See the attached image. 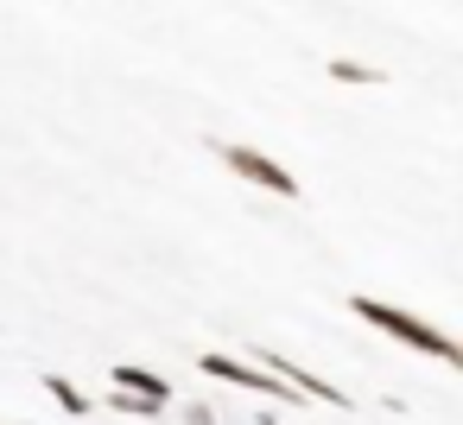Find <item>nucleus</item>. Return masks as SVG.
Here are the masks:
<instances>
[{
	"label": "nucleus",
	"instance_id": "nucleus-1",
	"mask_svg": "<svg viewBox=\"0 0 463 425\" xmlns=\"http://www.w3.org/2000/svg\"><path fill=\"white\" fill-rule=\"evenodd\" d=\"M349 311L362 317V324H374L381 336H393V343H406V349H419V355H431V362H444V368H457L463 362V349L438 330V324H425V317H412V311H400V305H381V298H349Z\"/></svg>",
	"mask_w": 463,
	"mask_h": 425
},
{
	"label": "nucleus",
	"instance_id": "nucleus-2",
	"mask_svg": "<svg viewBox=\"0 0 463 425\" xmlns=\"http://www.w3.org/2000/svg\"><path fill=\"white\" fill-rule=\"evenodd\" d=\"M222 153V165L235 172V178H248V184H260V191H273V197H298V178L279 165V159H267V153H254V146H216Z\"/></svg>",
	"mask_w": 463,
	"mask_h": 425
},
{
	"label": "nucleus",
	"instance_id": "nucleus-3",
	"mask_svg": "<svg viewBox=\"0 0 463 425\" xmlns=\"http://www.w3.org/2000/svg\"><path fill=\"white\" fill-rule=\"evenodd\" d=\"M203 374H216V381H229V387H248V393H267V400H298L286 381H273L260 362H235V355H222V349H210L203 362H197Z\"/></svg>",
	"mask_w": 463,
	"mask_h": 425
},
{
	"label": "nucleus",
	"instance_id": "nucleus-4",
	"mask_svg": "<svg viewBox=\"0 0 463 425\" xmlns=\"http://www.w3.org/2000/svg\"><path fill=\"white\" fill-rule=\"evenodd\" d=\"M260 368H267L273 381H286V387H292L298 400L311 393V400H324V406H349V393H343L336 381H324V374H305L298 362H286V355H273V349H260Z\"/></svg>",
	"mask_w": 463,
	"mask_h": 425
},
{
	"label": "nucleus",
	"instance_id": "nucleus-5",
	"mask_svg": "<svg viewBox=\"0 0 463 425\" xmlns=\"http://www.w3.org/2000/svg\"><path fill=\"white\" fill-rule=\"evenodd\" d=\"M109 387H115V393H128V400H146V406H165V400H172L165 374H153V368H134V362H121V368L109 374Z\"/></svg>",
	"mask_w": 463,
	"mask_h": 425
},
{
	"label": "nucleus",
	"instance_id": "nucleus-6",
	"mask_svg": "<svg viewBox=\"0 0 463 425\" xmlns=\"http://www.w3.org/2000/svg\"><path fill=\"white\" fill-rule=\"evenodd\" d=\"M330 83H387V71H374L362 58H330Z\"/></svg>",
	"mask_w": 463,
	"mask_h": 425
},
{
	"label": "nucleus",
	"instance_id": "nucleus-7",
	"mask_svg": "<svg viewBox=\"0 0 463 425\" xmlns=\"http://www.w3.org/2000/svg\"><path fill=\"white\" fill-rule=\"evenodd\" d=\"M45 393L64 406V412H90V400H83V387L77 381H64V374H45Z\"/></svg>",
	"mask_w": 463,
	"mask_h": 425
},
{
	"label": "nucleus",
	"instance_id": "nucleus-8",
	"mask_svg": "<svg viewBox=\"0 0 463 425\" xmlns=\"http://www.w3.org/2000/svg\"><path fill=\"white\" fill-rule=\"evenodd\" d=\"M184 425H216V412L210 406H184Z\"/></svg>",
	"mask_w": 463,
	"mask_h": 425
}]
</instances>
